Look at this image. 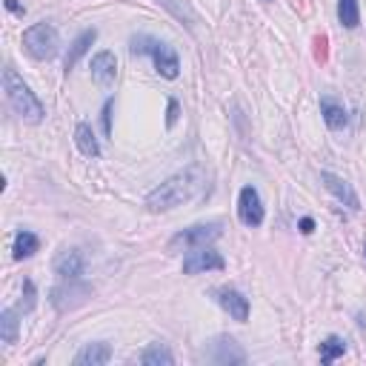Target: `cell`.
<instances>
[{"mask_svg":"<svg viewBox=\"0 0 366 366\" xmlns=\"http://www.w3.org/2000/svg\"><path fill=\"white\" fill-rule=\"evenodd\" d=\"M112 112H115V98H106V103H103V109H101L103 137H112Z\"/></svg>","mask_w":366,"mask_h":366,"instance_id":"obj_25","label":"cell"},{"mask_svg":"<svg viewBox=\"0 0 366 366\" xmlns=\"http://www.w3.org/2000/svg\"><path fill=\"white\" fill-rule=\"evenodd\" d=\"M52 269H55V275L60 280H78L86 272V255L81 249H75V246H72V249H60L55 255V261H52Z\"/></svg>","mask_w":366,"mask_h":366,"instance_id":"obj_11","label":"cell"},{"mask_svg":"<svg viewBox=\"0 0 366 366\" xmlns=\"http://www.w3.org/2000/svg\"><path fill=\"white\" fill-rule=\"evenodd\" d=\"M158 4H164L169 12H175V18H178V21H183V18H186V21H189V26H195V12L183 4V0H158Z\"/></svg>","mask_w":366,"mask_h":366,"instance_id":"obj_24","label":"cell"},{"mask_svg":"<svg viewBox=\"0 0 366 366\" xmlns=\"http://www.w3.org/2000/svg\"><path fill=\"white\" fill-rule=\"evenodd\" d=\"M89 69H92V81L101 89H112L115 86V78H118V57H115V52H109V49L95 52Z\"/></svg>","mask_w":366,"mask_h":366,"instance_id":"obj_13","label":"cell"},{"mask_svg":"<svg viewBox=\"0 0 366 366\" xmlns=\"http://www.w3.org/2000/svg\"><path fill=\"white\" fill-rule=\"evenodd\" d=\"M35 307H38V289H35V283L26 278V280H23V292H21V304H18V309H21L23 315H29Z\"/></svg>","mask_w":366,"mask_h":366,"instance_id":"obj_23","label":"cell"},{"mask_svg":"<svg viewBox=\"0 0 366 366\" xmlns=\"http://www.w3.org/2000/svg\"><path fill=\"white\" fill-rule=\"evenodd\" d=\"M23 52L35 60H52L60 52V35L52 23L40 21L23 32Z\"/></svg>","mask_w":366,"mask_h":366,"instance_id":"obj_4","label":"cell"},{"mask_svg":"<svg viewBox=\"0 0 366 366\" xmlns=\"http://www.w3.org/2000/svg\"><path fill=\"white\" fill-rule=\"evenodd\" d=\"M224 235V224L221 221H209V224H195L178 235H172L169 241V252H181V249H200V246H212L217 238Z\"/></svg>","mask_w":366,"mask_h":366,"instance_id":"obj_5","label":"cell"},{"mask_svg":"<svg viewBox=\"0 0 366 366\" xmlns=\"http://www.w3.org/2000/svg\"><path fill=\"white\" fill-rule=\"evenodd\" d=\"M227 261L224 255L212 249V246H200V249H189L183 258V275H200V272H224Z\"/></svg>","mask_w":366,"mask_h":366,"instance_id":"obj_9","label":"cell"},{"mask_svg":"<svg viewBox=\"0 0 366 366\" xmlns=\"http://www.w3.org/2000/svg\"><path fill=\"white\" fill-rule=\"evenodd\" d=\"M363 255H366V244H363Z\"/></svg>","mask_w":366,"mask_h":366,"instance_id":"obj_30","label":"cell"},{"mask_svg":"<svg viewBox=\"0 0 366 366\" xmlns=\"http://www.w3.org/2000/svg\"><path fill=\"white\" fill-rule=\"evenodd\" d=\"M18 332H21L18 309H4L0 312V341L4 343H18Z\"/></svg>","mask_w":366,"mask_h":366,"instance_id":"obj_20","label":"cell"},{"mask_svg":"<svg viewBox=\"0 0 366 366\" xmlns=\"http://www.w3.org/2000/svg\"><path fill=\"white\" fill-rule=\"evenodd\" d=\"M321 115H324V123L332 129V132H343L349 126V112L343 103H338L335 98L324 95L321 98Z\"/></svg>","mask_w":366,"mask_h":366,"instance_id":"obj_15","label":"cell"},{"mask_svg":"<svg viewBox=\"0 0 366 366\" xmlns=\"http://www.w3.org/2000/svg\"><path fill=\"white\" fill-rule=\"evenodd\" d=\"M346 355V341L341 335H329L324 343H321V363H335L338 358Z\"/></svg>","mask_w":366,"mask_h":366,"instance_id":"obj_22","label":"cell"},{"mask_svg":"<svg viewBox=\"0 0 366 366\" xmlns=\"http://www.w3.org/2000/svg\"><path fill=\"white\" fill-rule=\"evenodd\" d=\"M129 52L132 55H149L152 63H155V69H158V75L166 78V81H175L181 75V57H178V52L169 43H164V40H158L152 35H132L129 38Z\"/></svg>","mask_w":366,"mask_h":366,"instance_id":"obj_3","label":"cell"},{"mask_svg":"<svg viewBox=\"0 0 366 366\" xmlns=\"http://www.w3.org/2000/svg\"><path fill=\"white\" fill-rule=\"evenodd\" d=\"M109 360H112V343H109V341L86 343V346L75 355V363H78V366H106Z\"/></svg>","mask_w":366,"mask_h":366,"instance_id":"obj_14","label":"cell"},{"mask_svg":"<svg viewBox=\"0 0 366 366\" xmlns=\"http://www.w3.org/2000/svg\"><path fill=\"white\" fill-rule=\"evenodd\" d=\"M89 298H92V286L84 283L81 278H78V280H63L60 286H55V289L49 292V304H52L57 312L78 309V307H84Z\"/></svg>","mask_w":366,"mask_h":366,"instance_id":"obj_6","label":"cell"},{"mask_svg":"<svg viewBox=\"0 0 366 366\" xmlns=\"http://www.w3.org/2000/svg\"><path fill=\"white\" fill-rule=\"evenodd\" d=\"M338 21L343 29H358V23H360L358 0H338Z\"/></svg>","mask_w":366,"mask_h":366,"instance_id":"obj_21","label":"cell"},{"mask_svg":"<svg viewBox=\"0 0 366 366\" xmlns=\"http://www.w3.org/2000/svg\"><path fill=\"white\" fill-rule=\"evenodd\" d=\"M4 92H6V101H9L12 112H15L23 123H29V126H40V123H43V118H46L43 103L38 101V95L29 89V84L18 75L12 66L4 69Z\"/></svg>","mask_w":366,"mask_h":366,"instance_id":"obj_2","label":"cell"},{"mask_svg":"<svg viewBox=\"0 0 366 366\" xmlns=\"http://www.w3.org/2000/svg\"><path fill=\"white\" fill-rule=\"evenodd\" d=\"M298 232L301 235H312L315 232V221H312V217H301V221H298Z\"/></svg>","mask_w":366,"mask_h":366,"instance_id":"obj_28","label":"cell"},{"mask_svg":"<svg viewBox=\"0 0 366 366\" xmlns=\"http://www.w3.org/2000/svg\"><path fill=\"white\" fill-rule=\"evenodd\" d=\"M315 46H318V57L326 60V38H315Z\"/></svg>","mask_w":366,"mask_h":366,"instance_id":"obj_29","label":"cell"},{"mask_svg":"<svg viewBox=\"0 0 366 366\" xmlns=\"http://www.w3.org/2000/svg\"><path fill=\"white\" fill-rule=\"evenodd\" d=\"M75 143H78V149L81 155L86 158H101V143H98V135L89 123H78L75 126Z\"/></svg>","mask_w":366,"mask_h":366,"instance_id":"obj_17","label":"cell"},{"mask_svg":"<svg viewBox=\"0 0 366 366\" xmlns=\"http://www.w3.org/2000/svg\"><path fill=\"white\" fill-rule=\"evenodd\" d=\"M4 6H6L12 15H18V18H23V15H26V6L21 4V0H4Z\"/></svg>","mask_w":366,"mask_h":366,"instance_id":"obj_27","label":"cell"},{"mask_svg":"<svg viewBox=\"0 0 366 366\" xmlns=\"http://www.w3.org/2000/svg\"><path fill=\"white\" fill-rule=\"evenodd\" d=\"M178 120H181V103H178V98H169V103H166V129H175Z\"/></svg>","mask_w":366,"mask_h":366,"instance_id":"obj_26","label":"cell"},{"mask_svg":"<svg viewBox=\"0 0 366 366\" xmlns=\"http://www.w3.org/2000/svg\"><path fill=\"white\" fill-rule=\"evenodd\" d=\"M38 249H40V238H38L35 232L21 229V232L15 235V244H12V255H15V261H26V258H32Z\"/></svg>","mask_w":366,"mask_h":366,"instance_id":"obj_19","label":"cell"},{"mask_svg":"<svg viewBox=\"0 0 366 366\" xmlns=\"http://www.w3.org/2000/svg\"><path fill=\"white\" fill-rule=\"evenodd\" d=\"M238 217L241 224L249 227V229H258L266 217V209H263V200H261V192L255 186H244L241 195H238Z\"/></svg>","mask_w":366,"mask_h":366,"instance_id":"obj_10","label":"cell"},{"mask_svg":"<svg viewBox=\"0 0 366 366\" xmlns=\"http://www.w3.org/2000/svg\"><path fill=\"white\" fill-rule=\"evenodd\" d=\"M203 186V172L200 166H189L172 178H166L161 186H155L149 195H146V209L161 215V212H172L183 203H189Z\"/></svg>","mask_w":366,"mask_h":366,"instance_id":"obj_1","label":"cell"},{"mask_svg":"<svg viewBox=\"0 0 366 366\" xmlns=\"http://www.w3.org/2000/svg\"><path fill=\"white\" fill-rule=\"evenodd\" d=\"M140 363L143 366H175V355L166 343H149L140 352Z\"/></svg>","mask_w":366,"mask_h":366,"instance_id":"obj_18","label":"cell"},{"mask_svg":"<svg viewBox=\"0 0 366 366\" xmlns=\"http://www.w3.org/2000/svg\"><path fill=\"white\" fill-rule=\"evenodd\" d=\"M212 298H215V304L221 307L232 321H238V324H246L249 321V298L244 295V292H238L235 286H217V289H212Z\"/></svg>","mask_w":366,"mask_h":366,"instance_id":"obj_8","label":"cell"},{"mask_svg":"<svg viewBox=\"0 0 366 366\" xmlns=\"http://www.w3.org/2000/svg\"><path fill=\"white\" fill-rule=\"evenodd\" d=\"M203 358L217 366H238V363H246V349L232 335H217L206 343Z\"/></svg>","mask_w":366,"mask_h":366,"instance_id":"obj_7","label":"cell"},{"mask_svg":"<svg viewBox=\"0 0 366 366\" xmlns=\"http://www.w3.org/2000/svg\"><path fill=\"white\" fill-rule=\"evenodd\" d=\"M98 40V29H84L75 40H72V46H69V52H66V57H63V69L66 72H72L78 66V60L92 49V43Z\"/></svg>","mask_w":366,"mask_h":366,"instance_id":"obj_16","label":"cell"},{"mask_svg":"<svg viewBox=\"0 0 366 366\" xmlns=\"http://www.w3.org/2000/svg\"><path fill=\"white\" fill-rule=\"evenodd\" d=\"M321 183L326 186V192L338 200V203H343L346 209H352V212H358L360 209V198H358V192H355V186L346 181V178H341V175H335V172H321Z\"/></svg>","mask_w":366,"mask_h":366,"instance_id":"obj_12","label":"cell"}]
</instances>
